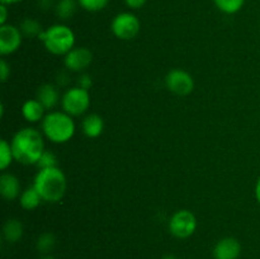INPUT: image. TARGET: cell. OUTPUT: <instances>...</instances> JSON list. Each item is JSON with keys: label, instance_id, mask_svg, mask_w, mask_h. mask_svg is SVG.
Segmentation results:
<instances>
[{"label": "cell", "instance_id": "28", "mask_svg": "<svg viewBox=\"0 0 260 259\" xmlns=\"http://www.w3.org/2000/svg\"><path fill=\"white\" fill-rule=\"evenodd\" d=\"M8 19V5L0 4V25L7 24Z\"/></svg>", "mask_w": 260, "mask_h": 259}, {"label": "cell", "instance_id": "2", "mask_svg": "<svg viewBox=\"0 0 260 259\" xmlns=\"http://www.w3.org/2000/svg\"><path fill=\"white\" fill-rule=\"evenodd\" d=\"M33 187L38 190L42 201L56 203L63 198L68 188L66 177L60 168L40 169L35 177Z\"/></svg>", "mask_w": 260, "mask_h": 259}, {"label": "cell", "instance_id": "7", "mask_svg": "<svg viewBox=\"0 0 260 259\" xmlns=\"http://www.w3.org/2000/svg\"><path fill=\"white\" fill-rule=\"evenodd\" d=\"M197 218L189 210H179L170 217L169 231L178 239H187L194 234Z\"/></svg>", "mask_w": 260, "mask_h": 259}, {"label": "cell", "instance_id": "31", "mask_svg": "<svg viewBox=\"0 0 260 259\" xmlns=\"http://www.w3.org/2000/svg\"><path fill=\"white\" fill-rule=\"evenodd\" d=\"M22 0H0V3L2 4H5V5H12V4H17V3H20Z\"/></svg>", "mask_w": 260, "mask_h": 259}, {"label": "cell", "instance_id": "19", "mask_svg": "<svg viewBox=\"0 0 260 259\" xmlns=\"http://www.w3.org/2000/svg\"><path fill=\"white\" fill-rule=\"evenodd\" d=\"M19 29L23 36L30 38L40 37L41 33L43 32L41 23L38 20L33 19V18H25V19H23L19 25Z\"/></svg>", "mask_w": 260, "mask_h": 259}, {"label": "cell", "instance_id": "14", "mask_svg": "<svg viewBox=\"0 0 260 259\" xmlns=\"http://www.w3.org/2000/svg\"><path fill=\"white\" fill-rule=\"evenodd\" d=\"M45 111L46 108L38 99H28L22 106L23 117L30 123H36L45 118Z\"/></svg>", "mask_w": 260, "mask_h": 259}, {"label": "cell", "instance_id": "33", "mask_svg": "<svg viewBox=\"0 0 260 259\" xmlns=\"http://www.w3.org/2000/svg\"><path fill=\"white\" fill-rule=\"evenodd\" d=\"M42 259H56V258H53V256H43Z\"/></svg>", "mask_w": 260, "mask_h": 259}, {"label": "cell", "instance_id": "5", "mask_svg": "<svg viewBox=\"0 0 260 259\" xmlns=\"http://www.w3.org/2000/svg\"><path fill=\"white\" fill-rule=\"evenodd\" d=\"M61 106H62L63 112L70 114L71 117L81 116L88 111L89 106H90L89 90H85L80 86L68 89L61 99Z\"/></svg>", "mask_w": 260, "mask_h": 259}, {"label": "cell", "instance_id": "4", "mask_svg": "<svg viewBox=\"0 0 260 259\" xmlns=\"http://www.w3.org/2000/svg\"><path fill=\"white\" fill-rule=\"evenodd\" d=\"M46 50L52 55H66L75 46V35L65 24H53L40 35Z\"/></svg>", "mask_w": 260, "mask_h": 259}, {"label": "cell", "instance_id": "24", "mask_svg": "<svg viewBox=\"0 0 260 259\" xmlns=\"http://www.w3.org/2000/svg\"><path fill=\"white\" fill-rule=\"evenodd\" d=\"M36 165H38V168H40V169H46V168H55V167H57V157H56V155L53 154L52 151L45 150Z\"/></svg>", "mask_w": 260, "mask_h": 259}, {"label": "cell", "instance_id": "29", "mask_svg": "<svg viewBox=\"0 0 260 259\" xmlns=\"http://www.w3.org/2000/svg\"><path fill=\"white\" fill-rule=\"evenodd\" d=\"M38 7L43 10H47L52 5V0H37Z\"/></svg>", "mask_w": 260, "mask_h": 259}, {"label": "cell", "instance_id": "27", "mask_svg": "<svg viewBox=\"0 0 260 259\" xmlns=\"http://www.w3.org/2000/svg\"><path fill=\"white\" fill-rule=\"evenodd\" d=\"M146 2L147 0H124L127 7L131 8V9H140L146 4Z\"/></svg>", "mask_w": 260, "mask_h": 259}, {"label": "cell", "instance_id": "16", "mask_svg": "<svg viewBox=\"0 0 260 259\" xmlns=\"http://www.w3.org/2000/svg\"><path fill=\"white\" fill-rule=\"evenodd\" d=\"M3 235L8 243H17L23 236V225L17 218H10L3 228Z\"/></svg>", "mask_w": 260, "mask_h": 259}, {"label": "cell", "instance_id": "11", "mask_svg": "<svg viewBox=\"0 0 260 259\" xmlns=\"http://www.w3.org/2000/svg\"><path fill=\"white\" fill-rule=\"evenodd\" d=\"M241 253V244L235 238H223L213 248L215 259H238Z\"/></svg>", "mask_w": 260, "mask_h": 259}, {"label": "cell", "instance_id": "15", "mask_svg": "<svg viewBox=\"0 0 260 259\" xmlns=\"http://www.w3.org/2000/svg\"><path fill=\"white\" fill-rule=\"evenodd\" d=\"M81 126H83V132L85 134V136H88L89 139H95V137L101 136L103 132L104 122L99 114L91 113L83 119Z\"/></svg>", "mask_w": 260, "mask_h": 259}, {"label": "cell", "instance_id": "21", "mask_svg": "<svg viewBox=\"0 0 260 259\" xmlns=\"http://www.w3.org/2000/svg\"><path fill=\"white\" fill-rule=\"evenodd\" d=\"M13 160H14V155H13L12 146L7 140L3 139L0 141V169H7L12 164Z\"/></svg>", "mask_w": 260, "mask_h": 259}, {"label": "cell", "instance_id": "1", "mask_svg": "<svg viewBox=\"0 0 260 259\" xmlns=\"http://www.w3.org/2000/svg\"><path fill=\"white\" fill-rule=\"evenodd\" d=\"M10 146H12L14 160L24 165L37 164L41 155L45 151L42 134L32 127L19 130L13 136Z\"/></svg>", "mask_w": 260, "mask_h": 259}, {"label": "cell", "instance_id": "18", "mask_svg": "<svg viewBox=\"0 0 260 259\" xmlns=\"http://www.w3.org/2000/svg\"><path fill=\"white\" fill-rule=\"evenodd\" d=\"M76 7H78L76 0H58L55 7L56 14L60 19H70L75 14Z\"/></svg>", "mask_w": 260, "mask_h": 259}, {"label": "cell", "instance_id": "22", "mask_svg": "<svg viewBox=\"0 0 260 259\" xmlns=\"http://www.w3.org/2000/svg\"><path fill=\"white\" fill-rule=\"evenodd\" d=\"M55 244H56L55 235L51 233H45L42 234V235H40V238L37 239L36 246H37L38 251H41V253H48L50 250H52Z\"/></svg>", "mask_w": 260, "mask_h": 259}, {"label": "cell", "instance_id": "8", "mask_svg": "<svg viewBox=\"0 0 260 259\" xmlns=\"http://www.w3.org/2000/svg\"><path fill=\"white\" fill-rule=\"evenodd\" d=\"M167 88L177 95H188L194 89V80L187 71L182 69H173L165 78Z\"/></svg>", "mask_w": 260, "mask_h": 259}, {"label": "cell", "instance_id": "6", "mask_svg": "<svg viewBox=\"0 0 260 259\" xmlns=\"http://www.w3.org/2000/svg\"><path fill=\"white\" fill-rule=\"evenodd\" d=\"M140 20L135 14L123 12L117 14L111 23L112 33L117 38L123 41H129L136 37L140 32Z\"/></svg>", "mask_w": 260, "mask_h": 259}, {"label": "cell", "instance_id": "10", "mask_svg": "<svg viewBox=\"0 0 260 259\" xmlns=\"http://www.w3.org/2000/svg\"><path fill=\"white\" fill-rule=\"evenodd\" d=\"M93 61V53L86 47H74L65 55L63 62L66 69L74 73H80L88 69Z\"/></svg>", "mask_w": 260, "mask_h": 259}, {"label": "cell", "instance_id": "32", "mask_svg": "<svg viewBox=\"0 0 260 259\" xmlns=\"http://www.w3.org/2000/svg\"><path fill=\"white\" fill-rule=\"evenodd\" d=\"M161 259H177V256L172 255V254H168V255H164Z\"/></svg>", "mask_w": 260, "mask_h": 259}, {"label": "cell", "instance_id": "25", "mask_svg": "<svg viewBox=\"0 0 260 259\" xmlns=\"http://www.w3.org/2000/svg\"><path fill=\"white\" fill-rule=\"evenodd\" d=\"M91 85H93V80H91L90 76L88 74H81L80 78L78 79V86L85 89V90H89Z\"/></svg>", "mask_w": 260, "mask_h": 259}, {"label": "cell", "instance_id": "30", "mask_svg": "<svg viewBox=\"0 0 260 259\" xmlns=\"http://www.w3.org/2000/svg\"><path fill=\"white\" fill-rule=\"evenodd\" d=\"M255 197H256V201H258V203L260 205V177L258 178L255 184Z\"/></svg>", "mask_w": 260, "mask_h": 259}, {"label": "cell", "instance_id": "20", "mask_svg": "<svg viewBox=\"0 0 260 259\" xmlns=\"http://www.w3.org/2000/svg\"><path fill=\"white\" fill-rule=\"evenodd\" d=\"M213 3L225 14H235L243 9L245 0H213Z\"/></svg>", "mask_w": 260, "mask_h": 259}, {"label": "cell", "instance_id": "13", "mask_svg": "<svg viewBox=\"0 0 260 259\" xmlns=\"http://www.w3.org/2000/svg\"><path fill=\"white\" fill-rule=\"evenodd\" d=\"M37 99L42 103L46 109H52L57 106L60 101V94L57 88L52 84H43L37 90Z\"/></svg>", "mask_w": 260, "mask_h": 259}, {"label": "cell", "instance_id": "26", "mask_svg": "<svg viewBox=\"0 0 260 259\" xmlns=\"http://www.w3.org/2000/svg\"><path fill=\"white\" fill-rule=\"evenodd\" d=\"M10 75V68L7 63V61L2 60L0 61V80L2 83H5L8 80V76Z\"/></svg>", "mask_w": 260, "mask_h": 259}, {"label": "cell", "instance_id": "12", "mask_svg": "<svg viewBox=\"0 0 260 259\" xmlns=\"http://www.w3.org/2000/svg\"><path fill=\"white\" fill-rule=\"evenodd\" d=\"M0 193L5 200H15L20 193V184L18 178L10 173H3L0 175Z\"/></svg>", "mask_w": 260, "mask_h": 259}, {"label": "cell", "instance_id": "23", "mask_svg": "<svg viewBox=\"0 0 260 259\" xmlns=\"http://www.w3.org/2000/svg\"><path fill=\"white\" fill-rule=\"evenodd\" d=\"M109 0H78V4L86 12H99L108 5Z\"/></svg>", "mask_w": 260, "mask_h": 259}, {"label": "cell", "instance_id": "3", "mask_svg": "<svg viewBox=\"0 0 260 259\" xmlns=\"http://www.w3.org/2000/svg\"><path fill=\"white\" fill-rule=\"evenodd\" d=\"M42 132L53 144H65L75 135V122L66 112H51L42 119Z\"/></svg>", "mask_w": 260, "mask_h": 259}, {"label": "cell", "instance_id": "17", "mask_svg": "<svg viewBox=\"0 0 260 259\" xmlns=\"http://www.w3.org/2000/svg\"><path fill=\"white\" fill-rule=\"evenodd\" d=\"M41 201H42V197L38 193V190L32 185V187H28L27 189L23 190L22 195H20L19 202L24 210L32 211L40 206Z\"/></svg>", "mask_w": 260, "mask_h": 259}, {"label": "cell", "instance_id": "9", "mask_svg": "<svg viewBox=\"0 0 260 259\" xmlns=\"http://www.w3.org/2000/svg\"><path fill=\"white\" fill-rule=\"evenodd\" d=\"M22 32L15 25H0V53L3 56L14 53L22 45Z\"/></svg>", "mask_w": 260, "mask_h": 259}]
</instances>
